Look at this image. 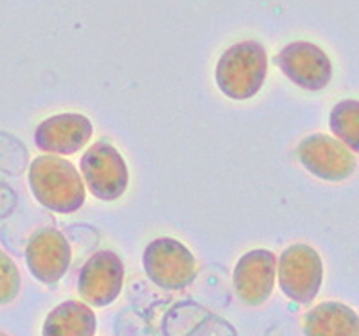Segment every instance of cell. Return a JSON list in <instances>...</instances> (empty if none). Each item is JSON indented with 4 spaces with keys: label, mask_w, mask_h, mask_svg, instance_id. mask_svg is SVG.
I'll return each instance as SVG.
<instances>
[{
    "label": "cell",
    "mask_w": 359,
    "mask_h": 336,
    "mask_svg": "<svg viewBox=\"0 0 359 336\" xmlns=\"http://www.w3.org/2000/svg\"><path fill=\"white\" fill-rule=\"evenodd\" d=\"M22 279L18 267L4 250H0V306L11 304L20 293Z\"/></svg>",
    "instance_id": "cell-15"
},
{
    "label": "cell",
    "mask_w": 359,
    "mask_h": 336,
    "mask_svg": "<svg viewBox=\"0 0 359 336\" xmlns=\"http://www.w3.org/2000/svg\"><path fill=\"white\" fill-rule=\"evenodd\" d=\"M278 259L271 250H250L236 262L233 290L245 306L257 308L271 297L277 279Z\"/></svg>",
    "instance_id": "cell-9"
},
{
    "label": "cell",
    "mask_w": 359,
    "mask_h": 336,
    "mask_svg": "<svg viewBox=\"0 0 359 336\" xmlns=\"http://www.w3.org/2000/svg\"><path fill=\"white\" fill-rule=\"evenodd\" d=\"M304 336H359V315L341 302H322L304 315Z\"/></svg>",
    "instance_id": "cell-12"
},
{
    "label": "cell",
    "mask_w": 359,
    "mask_h": 336,
    "mask_svg": "<svg viewBox=\"0 0 359 336\" xmlns=\"http://www.w3.org/2000/svg\"><path fill=\"white\" fill-rule=\"evenodd\" d=\"M124 262L115 252L99 250L90 255L78 277V293L88 306L107 308L117 300L124 286Z\"/></svg>",
    "instance_id": "cell-6"
},
{
    "label": "cell",
    "mask_w": 359,
    "mask_h": 336,
    "mask_svg": "<svg viewBox=\"0 0 359 336\" xmlns=\"http://www.w3.org/2000/svg\"><path fill=\"white\" fill-rule=\"evenodd\" d=\"M277 279L280 291L290 300L313 302L323 283L322 257L313 246L304 243L287 246L278 259Z\"/></svg>",
    "instance_id": "cell-4"
},
{
    "label": "cell",
    "mask_w": 359,
    "mask_h": 336,
    "mask_svg": "<svg viewBox=\"0 0 359 336\" xmlns=\"http://www.w3.org/2000/svg\"><path fill=\"white\" fill-rule=\"evenodd\" d=\"M94 133L86 115L57 114L41 121L34 130V144L45 153L72 155L85 146Z\"/></svg>",
    "instance_id": "cell-11"
},
{
    "label": "cell",
    "mask_w": 359,
    "mask_h": 336,
    "mask_svg": "<svg viewBox=\"0 0 359 336\" xmlns=\"http://www.w3.org/2000/svg\"><path fill=\"white\" fill-rule=\"evenodd\" d=\"M29 187L40 206L57 214H74L85 203V180L60 155H41L29 166Z\"/></svg>",
    "instance_id": "cell-1"
},
{
    "label": "cell",
    "mask_w": 359,
    "mask_h": 336,
    "mask_svg": "<svg viewBox=\"0 0 359 336\" xmlns=\"http://www.w3.org/2000/svg\"><path fill=\"white\" fill-rule=\"evenodd\" d=\"M25 262L34 279L41 284H56L72 262V248L60 230L40 229L29 238Z\"/></svg>",
    "instance_id": "cell-10"
},
{
    "label": "cell",
    "mask_w": 359,
    "mask_h": 336,
    "mask_svg": "<svg viewBox=\"0 0 359 336\" xmlns=\"http://www.w3.org/2000/svg\"><path fill=\"white\" fill-rule=\"evenodd\" d=\"M147 279L162 290L178 291L194 283L198 262L184 243L172 238H156L142 254Z\"/></svg>",
    "instance_id": "cell-3"
},
{
    "label": "cell",
    "mask_w": 359,
    "mask_h": 336,
    "mask_svg": "<svg viewBox=\"0 0 359 336\" xmlns=\"http://www.w3.org/2000/svg\"><path fill=\"white\" fill-rule=\"evenodd\" d=\"M79 169L86 187L97 200L115 201L126 193L130 182L126 160L111 144L101 140L86 149Z\"/></svg>",
    "instance_id": "cell-5"
},
{
    "label": "cell",
    "mask_w": 359,
    "mask_h": 336,
    "mask_svg": "<svg viewBox=\"0 0 359 336\" xmlns=\"http://www.w3.org/2000/svg\"><path fill=\"white\" fill-rule=\"evenodd\" d=\"M268 76V54L262 43L239 41L217 60L216 85L223 95L233 101H246L257 95Z\"/></svg>",
    "instance_id": "cell-2"
},
{
    "label": "cell",
    "mask_w": 359,
    "mask_h": 336,
    "mask_svg": "<svg viewBox=\"0 0 359 336\" xmlns=\"http://www.w3.org/2000/svg\"><path fill=\"white\" fill-rule=\"evenodd\" d=\"M329 128L332 135L347 148L359 153V101L345 99L334 105L329 115Z\"/></svg>",
    "instance_id": "cell-14"
},
{
    "label": "cell",
    "mask_w": 359,
    "mask_h": 336,
    "mask_svg": "<svg viewBox=\"0 0 359 336\" xmlns=\"http://www.w3.org/2000/svg\"><path fill=\"white\" fill-rule=\"evenodd\" d=\"M97 318L86 302L65 300L45 316L41 336H95Z\"/></svg>",
    "instance_id": "cell-13"
},
{
    "label": "cell",
    "mask_w": 359,
    "mask_h": 336,
    "mask_svg": "<svg viewBox=\"0 0 359 336\" xmlns=\"http://www.w3.org/2000/svg\"><path fill=\"white\" fill-rule=\"evenodd\" d=\"M0 336H8V335H6V332H0Z\"/></svg>",
    "instance_id": "cell-16"
},
{
    "label": "cell",
    "mask_w": 359,
    "mask_h": 336,
    "mask_svg": "<svg viewBox=\"0 0 359 336\" xmlns=\"http://www.w3.org/2000/svg\"><path fill=\"white\" fill-rule=\"evenodd\" d=\"M298 160L304 168L320 180L341 182L355 171V159L352 149L341 140L323 133H313L302 139L297 148Z\"/></svg>",
    "instance_id": "cell-8"
},
{
    "label": "cell",
    "mask_w": 359,
    "mask_h": 336,
    "mask_svg": "<svg viewBox=\"0 0 359 336\" xmlns=\"http://www.w3.org/2000/svg\"><path fill=\"white\" fill-rule=\"evenodd\" d=\"M275 63L294 85L304 90L320 92L332 79V63L322 47L311 41L287 43L275 56Z\"/></svg>",
    "instance_id": "cell-7"
}]
</instances>
